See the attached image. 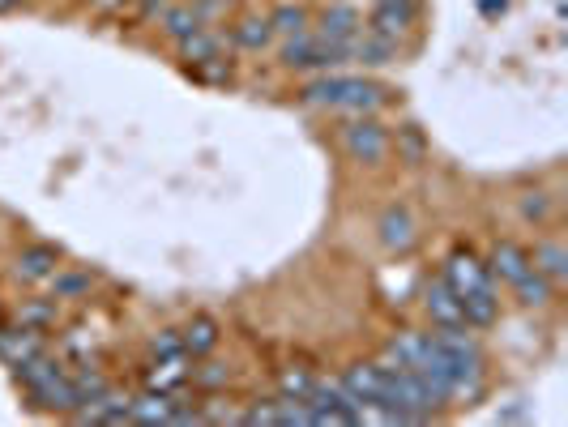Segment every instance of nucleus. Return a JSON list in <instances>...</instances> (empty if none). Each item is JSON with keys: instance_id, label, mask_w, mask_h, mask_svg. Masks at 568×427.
Segmentation results:
<instances>
[{"instance_id": "f257e3e1", "label": "nucleus", "mask_w": 568, "mask_h": 427, "mask_svg": "<svg viewBox=\"0 0 568 427\" xmlns=\"http://www.w3.org/2000/svg\"><path fill=\"white\" fill-rule=\"evenodd\" d=\"M385 90L364 77H317L304 86V103L312 107H338V112H372L381 107Z\"/></svg>"}, {"instance_id": "f03ea898", "label": "nucleus", "mask_w": 568, "mask_h": 427, "mask_svg": "<svg viewBox=\"0 0 568 427\" xmlns=\"http://www.w3.org/2000/svg\"><path fill=\"white\" fill-rule=\"evenodd\" d=\"M308 410H312V423H364V406H359L351 393H346V385H312L308 393Z\"/></svg>"}, {"instance_id": "7ed1b4c3", "label": "nucleus", "mask_w": 568, "mask_h": 427, "mask_svg": "<svg viewBox=\"0 0 568 427\" xmlns=\"http://www.w3.org/2000/svg\"><path fill=\"white\" fill-rule=\"evenodd\" d=\"M445 282L453 287V295L462 299V295H475V291L492 287V274H487V265L470 248H453L449 261H445Z\"/></svg>"}, {"instance_id": "20e7f679", "label": "nucleus", "mask_w": 568, "mask_h": 427, "mask_svg": "<svg viewBox=\"0 0 568 427\" xmlns=\"http://www.w3.org/2000/svg\"><path fill=\"white\" fill-rule=\"evenodd\" d=\"M342 146L346 154L355 158V163H381V158L389 154V133L381 129L376 120H355V124H346L342 129Z\"/></svg>"}, {"instance_id": "39448f33", "label": "nucleus", "mask_w": 568, "mask_h": 427, "mask_svg": "<svg viewBox=\"0 0 568 427\" xmlns=\"http://www.w3.org/2000/svg\"><path fill=\"white\" fill-rule=\"evenodd\" d=\"M60 270V248L52 244H30L18 252V261H13V274L22 282H47Z\"/></svg>"}, {"instance_id": "423d86ee", "label": "nucleus", "mask_w": 568, "mask_h": 427, "mask_svg": "<svg viewBox=\"0 0 568 427\" xmlns=\"http://www.w3.org/2000/svg\"><path fill=\"white\" fill-rule=\"evenodd\" d=\"M423 308H428V316L436 325H466V316H462V299L453 295V287L445 278H436L428 282V291H423Z\"/></svg>"}, {"instance_id": "0eeeda50", "label": "nucleus", "mask_w": 568, "mask_h": 427, "mask_svg": "<svg viewBox=\"0 0 568 427\" xmlns=\"http://www.w3.org/2000/svg\"><path fill=\"white\" fill-rule=\"evenodd\" d=\"M487 274L513 287V282L522 278V274H530V252H526L522 244H513V240H500V244L492 248V261H487Z\"/></svg>"}, {"instance_id": "6e6552de", "label": "nucleus", "mask_w": 568, "mask_h": 427, "mask_svg": "<svg viewBox=\"0 0 568 427\" xmlns=\"http://www.w3.org/2000/svg\"><path fill=\"white\" fill-rule=\"evenodd\" d=\"M376 231H381V244L389 252H410L415 248V218H410L402 205H389V210L381 214V223H376Z\"/></svg>"}, {"instance_id": "1a4fd4ad", "label": "nucleus", "mask_w": 568, "mask_h": 427, "mask_svg": "<svg viewBox=\"0 0 568 427\" xmlns=\"http://www.w3.org/2000/svg\"><path fill=\"white\" fill-rule=\"evenodd\" d=\"M39 351H43L39 329H30V325L0 329V359H5L9 368H18V363H26L30 355H39Z\"/></svg>"}, {"instance_id": "9d476101", "label": "nucleus", "mask_w": 568, "mask_h": 427, "mask_svg": "<svg viewBox=\"0 0 568 427\" xmlns=\"http://www.w3.org/2000/svg\"><path fill=\"white\" fill-rule=\"evenodd\" d=\"M30 398H35L39 406H47V410H69V415L82 406V393H77L73 376H65V372H56L52 381H43L39 389H30Z\"/></svg>"}, {"instance_id": "9b49d317", "label": "nucleus", "mask_w": 568, "mask_h": 427, "mask_svg": "<svg viewBox=\"0 0 568 427\" xmlns=\"http://www.w3.org/2000/svg\"><path fill=\"white\" fill-rule=\"evenodd\" d=\"M73 415L82 419V423H124V419H129V402H124L120 393L107 389V393H99V398L82 402Z\"/></svg>"}, {"instance_id": "f8f14e48", "label": "nucleus", "mask_w": 568, "mask_h": 427, "mask_svg": "<svg viewBox=\"0 0 568 427\" xmlns=\"http://www.w3.org/2000/svg\"><path fill=\"white\" fill-rule=\"evenodd\" d=\"M218 321H210V316H193V321L184 325V334H180V342H184V355L188 359H205L218 346Z\"/></svg>"}, {"instance_id": "ddd939ff", "label": "nucleus", "mask_w": 568, "mask_h": 427, "mask_svg": "<svg viewBox=\"0 0 568 427\" xmlns=\"http://www.w3.org/2000/svg\"><path fill=\"white\" fill-rule=\"evenodd\" d=\"M180 56L188 60V65H214L218 56H223V39L214 35V30H205V26H197L193 35H184L180 39Z\"/></svg>"}, {"instance_id": "4468645a", "label": "nucleus", "mask_w": 568, "mask_h": 427, "mask_svg": "<svg viewBox=\"0 0 568 427\" xmlns=\"http://www.w3.org/2000/svg\"><path fill=\"white\" fill-rule=\"evenodd\" d=\"M410 18H415L410 0H398V5H381V9H376V18H372V30H376V35H385V39L398 43V39L406 35Z\"/></svg>"}, {"instance_id": "2eb2a0df", "label": "nucleus", "mask_w": 568, "mask_h": 427, "mask_svg": "<svg viewBox=\"0 0 568 427\" xmlns=\"http://www.w3.org/2000/svg\"><path fill=\"white\" fill-rule=\"evenodd\" d=\"M359 30H364L359 13L346 9V5H334V9L321 13V30H317V35H321V39H355Z\"/></svg>"}, {"instance_id": "dca6fc26", "label": "nucleus", "mask_w": 568, "mask_h": 427, "mask_svg": "<svg viewBox=\"0 0 568 427\" xmlns=\"http://www.w3.org/2000/svg\"><path fill=\"white\" fill-rule=\"evenodd\" d=\"M496 312H500V299H496L492 287L475 291V295H462V316H466L470 329H487V325L496 321Z\"/></svg>"}, {"instance_id": "f3484780", "label": "nucleus", "mask_w": 568, "mask_h": 427, "mask_svg": "<svg viewBox=\"0 0 568 427\" xmlns=\"http://www.w3.org/2000/svg\"><path fill=\"white\" fill-rule=\"evenodd\" d=\"M171 410H176V402H171L167 393L150 389V393H141L137 402H129V419H137V423H171Z\"/></svg>"}, {"instance_id": "a211bd4d", "label": "nucleus", "mask_w": 568, "mask_h": 427, "mask_svg": "<svg viewBox=\"0 0 568 427\" xmlns=\"http://www.w3.org/2000/svg\"><path fill=\"white\" fill-rule=\"evenodd\" d=\"M393 39L385 35H376V30H359L355 35V60L359 65H389V56H393Z\"/></svg>"}, {"instance_id": "6ab92c4d", "label": "nucleus", "mask_w": 568, "mask_h": 427, "mask_svg": "<svg viewBox=\"0 0 568 427\" xmlns=\"http://www.w3.org/2000/svg\"><path fill=\"white\" fill-rule=\"evenodd\" d=\"M530 265L543 278L556 282V287H560V282H568V252L560 244H539V248H534V257H530Z\"/></svg>"}, {"instance_id": "aec40b11", "label": "nucleus", "mask_w": 568, "mask_h": 427, "mask_svg": "<svg viewBox=\"0 0 568 427\" xmlns=\"http://www.w3.org/2000/svg\"><path fill=\"white\" fill-rule=\"evenodd\" d=\"M513 291H517V299H522L526 308H543V304H551V291H556V282L543 278V274L530 265V274L517 278V282H513Z\"/></svg>"}, {"instance_id": "412c9836", "label": "nucleus", "mask_w": 568, "mask_h": 427, "mask_svg": "<svg viewBox=\"0 0 568 427\" xmlns=\"http://www.w3.org/2000/svg\"><path fill=\"white\" fill-rule=\"evenodd\" d=\"M312 52H317V35L312 30L282 39V65L287 69H312Z\"/></svg>"}, {"instance_id": "4be33fe9", "label": "nucleus", "mask_w": 568, "mask_h": 427, "mask_svg": "<svg viewBox=\"0 0 568 427\" xmlns=\"http://www.w3.org/2000/svg\"><path fill=\"white\" fill-rule=\"evenodd\" d=\"M197 26H205V22L197 18L193 5H167V9H163V30H167V35L176 39V43H180L184 35H193Z\"/></svg>"}, {"instance_id": "5701e85b", "label": "nucleus", "mask_w": 568, "mask_h": 427, "mask_svg": "<svg viewBox=\"0 0 568 427\" xmlns=\"http://www.w3.org/2000/svg\"><path fill=\"white\" fill-rule=\"evenodd\" d=\"M56 372H60V363H56V359H47L43 351H39V355H30L26 363H18V381H22L26 389H39L43 381H52Z\"/></svg>"}, {"instance_id": "b1692460", "label": "nucleus", "mask_w": 568, "mask_h": 427, "mask_svg": "<svg viewBox=\"0 0 568 427\" xmlns=\"http://www.w3.org/2000/svg\"><path fill=\"white\" fill-rule=\"evenodd\" d=\"M270 18H244L240 26H235V43L248 47V52H261L265 43H270Z\"/></svg>"}, {"instance_id": "393cba45", "label": "nucleus", "mask_w": 568, "mask_h": 427, "mask_svg": "<svg viewBox=\"0 0 568 427\" xmlns=\"http://www.w3.org/2000/svg\"><path fill=\"white\" fill-rule=\"evenodd\" d=\"M270 30H274V35H282V39H291V35H304V30H308V13L299 9V5H282V9H274V18H270Z\"/></svg>"}, {"instance_id": "a878e982", "label": "nucleus", "mask_w": 568, "mask_h": 427, "mask_svg": "<svg viewBox=\"0 0 568 427\" xmlns=\"http://www.w3.org/2000/svg\"><path fill=\"white\" fill-rule=\"evenodd\" d=\"M184 355H176V359H159V368L150 372V389H159V393H171L176 385H184Z\"/></svg>"}, {"instance_id": "bb28decb", "label": "nucleus", "mask_w": 568, "mask_h": 427, "mask_svg": "<svg viewBox=\"0 0 568 427\" xmlns=\"http://www.w3.org/2000/svg\"><path fill=\"white\" fill-rule=\"evenodd\" d=\"M312 385H317V376H308V372H299V368H287V372L278 376V389L287 393V398H299V402L312 393Z\"/></svg>"}, {"instance_id": "cd10ccee", "label": "nucleus", "mask_w": 568, "mask_h": 427, "mask_svg": "<svg viewBox=\"0 0 568 427\" xmlns=\"http://www.w3.org/2000/svg\"><path fill=\"white\" fill-rule=\"evenodd\" d=\"M52 287H56V299H73V295H82L90 287V274H52Z\"/></svg>"}, {"instance_id": "c85d7f7f", "label": "nucleus", "mask_w": 568, "mask_h": 427, "mask_svg": "<svg viewBox=\"0 0 568 427\" xmlns=\"http://www.w3.org/2000/svg\"><path fill=\"white\" fill-rule=\"evenodd\" d=\"M52 321H56V304H26V308H22V325L39 329V334H43V329L52 325Z\"/></svg>"}, {"instance_id": "c756f323", "label": "nucleus", "mask_w": 568, "mask_h": 427, "mask_svg": "<svg viewBox=\"0 0 568 427\" xmlns=\"http://www.w3.org/2000/svg\"><path fill=\"white\" fill-rule=\"evenodd\" d=\"M154 355H159V359H176V355H184V342H180V334H176V329H163V334H154ZM188 359V355H184Z\"/></svg>"}, {"instance_id": "7c9ffc66", "label": "nucleus", "mask_w": 568, "mask_h": 427, "mask_svg": "<svg viewBox=\"0 0 568 427\" xmlns=\"http://www.w3.org/2000/svg\"><path fill=\"white\" fill-rule=\"evenodd\" d=\"M193 381H197V385H205V389L227 385V368H223V363H201V368L193 372Z\"/></svg>"}, {"instance_id": "2f4dec72", "label": "nucleus", "mask_w": 568, "mask_h": 427, "mask_svg": "<svg viewBox=\"0 0 568 427\" xmlns=\"http://www.w3.org/2000/svg\"><path fill=\"white\" fill-rule=\"evenodd\" d=\"M522 214L526 218H547V197L543 193H526L522 197Z\"/></svg>"}, {"instance_id": "473e14b6", "label": "nucleus", "mask_w": 568, "mask_h": 427, "mask_svg": "<svg viewBox=\"0 0 568 427\" xmlns=\"http://www.w3.org/2000/svg\"><path fill=\"white\" fill-rule=\"evenodd\" d=\"M244 423H278V406H274V402H265V406H252L248 415H244Z\"/></svg>"}, {"instance_id": "72a5a7b5", "label": "nucleus", "mask_w": 568, "mask_h": 427, "mask_svg": "<svg viewBox=\"0 0 568 427\" xmlns=\"http://www.w3.org/2000/svg\"><path fill=\"white\" fill-rule=\"evenodd\" d=\"M94 5H99L103 13H124V9L133 5V0H94Z\"/></svg>"}, {"instance_id": "f704fd0d", "label": "nucleus", "mask_w": 568, "mask_h": 427, "mask_svg": "<svg viewBox=\"0 0 568 427\" xmlns=\"http://www.w3.org/2000/svg\"><path fill=\"white\" fill-rule=\"evenodd\" d=\"M18 5H22V0H0V13H13Z\"/></svg>"}, {"instance_id": "c9c22d12", "label": "nucleus", "mask_w": 568, "mask_h": 427, "mask_svg": "<svg viewBox=\"0 0 568 427\" xmlns=\"http://www.w3.org/2000/svg\"><path fill=\"white\" fill-rule=\"evenodd\" d=\"M0 321H5V308H0Z\"/></svg>"}]
</instances>
